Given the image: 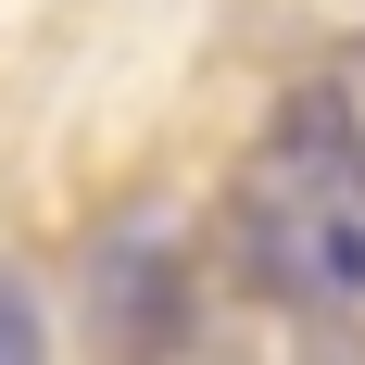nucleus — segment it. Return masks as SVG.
<instances>
[{"label": "nucleus", "instance_id": "nucleus-3", "mask_svg": "<svg viewBox=\"0 0 365 365\" xmlns=\"http://www.w3.org/2000/svg\"><path fill=\"white\" fill-rule=\"evenodd\" d=\"M38 353V302H26V277L0 264V365H26Z\"/></svg>", "mask_w": 365, "mask_h": 365}, {"label": "nucleus", "instance_id": "nucleus-1", "mask_svg": "<svg viewBox=\"0 0 365 365\" xmlns=\"http://www.w3.org/2000/svg\"><path fill=\"white\" fill-rule=\"evenodd\" d=\"M88 328L113 340V353H177L189 328H202V290H189V264L177 240H113L101 264H88Z\"/></svg>", "mask_w": 365, "mask_h": 365}, {"label": "nucleus", "instance_id": "nucleus-2", "mask_svg": "<svg viewBox=\"0 0 365 365\" xmlns=\"http://www.w3.org/2000/svg\"><path fill=\"white\" fill-rule=\"evenodd\" d=\"M328 101H340V139H353V177H365V51L328 63Z\"/></svg>", "mask_w": 365, "mask_h": 365}]
</instances>
